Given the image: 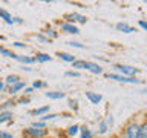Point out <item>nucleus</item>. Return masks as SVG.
I'll return each mask as SVG.
<instances>
[{
    "label": "nucleus",
    "instance_id": "c9c22d12",
    "mask_svg": "<svg viewBox=\"0 0 147 138\" xmlns=\"http://www.w3.org/2000/svg\"><path fill=\"white\" fill-rule=\"evenodd\" d=\"M32 92H34V89H32V86H31V87H28V86H26L25 89H23V92H22V94L25 95V97H29V95L32 94Z\"/></svg>",
    "mask_w": 147,
    "mask_h": 138
},
{
    "label": "nucleus",
    "instance_id": "7c9ffc66",
    "mask_svg": "<svg viewBox=\"0 0 147 138\" xmlns=\"http://www.w3.org/2000/svg\"><path fill=\"white\" fill-rule=\"evenodd\" d=\"M32 127H37V129H48V123L41 121V120H37V121H34L31 124Z\"/></svg>",
    "mask_w": 147,
    "mask_h": 138
},
{
    "label": "nucleus",
    "instance_id": "6e6552de",
    "mask_svg": "<svg viewBox=\"0 0 147 138\" xmlns=\"http://www.w3.org/2000/svg\"><path fill=\"white\" fill-rule=\"evenodd\" d=\"M86 98L90 101V104H100L103 101V95L98 94V92H94V91H86L84 92Z\"/></svg>",
    "mask_w": 147,
    "mask_h": 138
},
{
    "label": "nucleus",
    "instance_id": "a18cd8bd",
    "mask_svg": "<svg viewBox=\"0 0 147 138\" xmlns=\"http://www.w3.org/2000/svg\"><path fill=\"white\" fill-rule=\"evenodd\" d=\"M46 138H51V137H46Z\"/></svg>",
    "mask_w": 147,
    "mask_h": 138
},
{
    "label": "nucleus",
    "instance_id": "0eeeda50",
    "mask_svg": "<svg viewBox=\"0 0 147 138\" xmlns=\"http://www.w3.org/2000/svg\"><path fill=\"white\" fill-rule=\"evenodd\" d=\"M84 71L94 74V75H101L104 71L103 68H101V64H98L96 62H89V60H86V66H84Z\"/></svg>",
    "mask_w": 147,
    "mask_h": 138
},
{
    "label": "nucleus",
    "instance_id": "4468645a",
    "mask_svg": "<svg viewBox=\"0 0 147 138\" xmlns=\"http://www.w3.org/2000/svg\"><path fill=\"white\" fill-rule=\"evenodd\" d=\"M0 18L6 23V25L9 26H12L14 25V20H12V14L8 11V9H5V8H0Z\"/></svg>",
    "mask_w": 147,
    "mask_h": 138
},
{
    "label": "nucleus",
    "instance_id": "9b49d317",
    "mask_svg": "<svg viewBox=\"0 0 147 138\" xmlns=\"http://www.w3.org/2000/svg\"><path fill=\"white\" fill-rule=\"evenodd\" d=\"M49 110H51V104H45V106H40V108H35L34 110H31V115H34V117H45L46 114H49Z\"/></svg>",
    "mask_w": 147,
    "mask_h": 138
},
{
    "label": "nucleus",
    "instance_id": "79ce46f5",
    "mask_svg": "<svg viewBox=\"0 0 147 138\" xmlns=\"http://www.w3.org/2000/svg\"><path fill=\"white\" fill-rule=\"evenodd\" d=\"M22 69H23V71H26V72H31V71H32V69H31V68H28V66H23Z\"/></svg>",
    "mask_w": 147,
    "mask_h": 138
},
{
    "label": "nucleus",
    "instance_id": "e433bc0d",
    "mask_svg": "<svg viewBox=\"0 0 147 138\" xmlns=\"http://www.w3.org/2000/svg\"><path fill=\"white\" fill-rule=\"evenodd\" d=\"M14 48H20V49H25L26 48V43H23V41H14L12 43Z\"/></svg>",
    "mask_w": 147,
    "mask_h": 138
},
{
    "label": "nucleus",
    "instance_id": "cd10ccee",
    "mask_svg": "<svg viewBox=\"0 0 147 138\" xmlns=\"http://www.w3.org/2000/svg\"><path fill=\"white\" fill-rule=\"evenodd\" d=\"M67 103H69V108H71L72 112H77L78 110V100L77 98H69Z\"/></svg>",
    "mask_w": 147,
    "mask_h": 138
},
{
    "label": "nucleus",
    "instance_id": "c03bdc74",
    "mask_svg": "<svg viewBox=\"0 0 147 138\" xmlns=\"http://www.w3.org/2000/svg\"><path fill=\"white\" fill-rule=\"evenodd\" d=\"M0 74H2V68H0Z\"/></svg>",
    "mask_w": 147,
    "mask_h": 138
},
{
    "label": "nucleus",
    "instance_id": "473e14b6",
    "mask_svg": "<svg viewBox=\"0 0 147 138\" xmlns=\"http://www.w3.org/2000/svg\"><path fill=\"white\" fill-rule=\"evenodd\" d=\"M67 45H69V46H72V48H77V49H84V48H86V45L80 43V41H75V40L67 41Z\"/></svg>",
    "mask_w": 147,
    "mask_h": 138
},
{
    "label": "nucleus",
    "instance_id": "a878e982",
    "mask_svg": "<svg viewBox=\"0 0 147 138\" xmlns=\"http://www.w3.org/2000/svg\"><path fill=\"white\" fill-rule=\"evenodd\" d=\"M11 106H17L16 104V100H9V101H5V103L0 104V112H3V110H9Z\"/></svg>",
    "mask_w": 147,
    "mask_h": 138
},
{
    "label": "nucleus",
    "instance_id": "4be33fe9",
    "mask_svg": "<svg viewBox=\"0 0 147 138\" xmlns=\"http://www.w3.org/2000/svg\"><path fill=\"white\" fill-rule=\"evenodd\" d=\"M107 132H109L107 123H106L104 120H101V121L98 123V126H96V135H106Z\"/></svg>",
    "mask_w": 147,
    "mask_h": 138
},
{
    "label": "nucleus",
    "instance_id": "5701e85b",
    "mask_svg": "<svg viewBox=\"0 0 147 138\" xmlns=\"http://www.w3.org/2000/svg\"><path fill=\"white\" fill-rule=\"evenodd\" d=\"M80 138H94V132L87 126H80Z\"/></svg>",
    "mask_w": 147,
    "mask_h": 138
},
{
    "label": "nucleus",
    "instance_id": "423d86ee",
    "mask_svg": "<svg viewBox=\"0 0 147 138\" xmlns=\"http://www.w3.org/2000/svg\"><path fill=\"white\" fill-rule=\"evenodd\" d=\"M60 31L64 32V34H69V35H78L80 34V28L77 25H72V23H67V22L60 23Z\"/></svg>",
    "mask_w": 147,
    "mask_h": 138
},
{
    "label": "nucleus",
    "instance_id": "dca6fc26",
    "mask_svg": "<svg viewBox=\"0 0 147 138\" xmlns=\"http://www.w3.org/2000/svg\"><path fill=\"white\" fill-rule=\"evenodd\" d=\"M16 60H17L18 63H22L23 66H31V64H34V63H35L34 57H31V55H18V54H17Z\"/></svg>",
    "mask_w": 147,
    "mask_h": 138
},
{
    "label": "nucleus",
    "instance_id": "a19ab883",
    "mask_svg": "<svg viewBox=\"0 0 147 138\" xmlns=\"http://www.w3.org/2000/svg\"><path fill=\"white\" fill-rule=\"evenodd\" d=\"M12 20H14V25H16V23L17 25H22L23 23V18H20V17H12Z\"/></svg>",
    "mask_w": 147,
    "mask_h": 138
},
{
    "label": "nucleus",
    "instance_id": "72a5a7b5",
    "mask_svg": "<svg viewBox=\"0 0 147 138\" xmlns=\"http://www.w3.org/2000/svg\"><path fill=\"white\" fill-rule=\"evenodd\" d=\"M31 103V97H20V98L16 100V104H29Z\"/></svg>",
    "mask_w": 147,
    "mask_h": 138
},
{
    "label": "nucleus",
    "instance_id": "f03ea898",
    "mask_svg": "<svg viewBox=\"0 0 147 138\" xmlns=\"http://www.w3.org/2000/svg\"><path fill=\"white\" fill-rule=\"evenodd\" d=\"M113 71L117 74H121L124 77H136V74L140 72V69L135 66H130V64H113Z\"/></svg>",
    "mask_w": 147,
    "mask_h": 138
},
{
    "label": "nucleus",
    "instance_id": "f8f14e48",
    "mask_svg": "<svg viewBox=\"0 0 147 138\" xmlns=\"http://www.w3.org/2000/svg\"><path fill=\"white\" fill-rule=\"evenodd\" d=\"M41 34H43L48 40L52 41V40H55V39L58 37V31L55 29L54 26H51V25H49V26H46V28H45V31H41Z\"/></svg>",
    "mask_w": 147,
    "mask_h": 138
},
{
    "label": "nucleus",
    "instance_id": "aec40b11",
    "mask_svg": "<svg viewBox=\"0 0 147 138\" xmlns=\"http://www.w3.org/2000/svg\"><path fill=\"white\" fill-rule=\"evenodd\" d=\"M0 55H3V57H6V58H14V60L17 57V54L14 52V51H11L9 48H6V46H3V45H0Z\"/></svg>",
    "mask_w": 147,
    "mask_h": 138
},
{
    "label": "nucleus",
    "instance_id": "58836bf2",
    "mask_svg": "<svg viewBox=\"0 0 147 138\" xmlns=\"http://www.w3.org/2000/svg\"><path fill=\"white\" fill-rule=\"evenodd\" d=\"M0 92H8V86L5 85L3 78H0Z\"/></svg>",
    "mask_w": 147,
    "mask_h": 138
},
{
    "label": "nucleus",
    "instance_id": "39448f33",
    "mask_svg": "<svg viewBox=\"0 0 147 138\" xmlns=\"http://www.w3.org/2000/svg\"><path fill=\"white\" fill-rule=\"evenodd\" d=\"M64 22H67V23H72V25H84V23L87 22V17L86 16H83V14L80 12H69L64 16Z\"/></svg>",
    "mask_w": 147,
    "mask_h": 138
},
{
    "label": "nucleus",
    "instance_id": "20e7f679",
    "mask_svg": "<svg viewBox=\"0 0 147 138\" xmlns=\"http://www.w3.org/2000/svg\"><path fill=\"white\" fill-rule=\"evenodd\" d=\"M49 135V129H37V127H26L23 129V137L25 138H46Z\"/></svg>",
    "mask_w": 147,
    "mask_h": 138
},
{
    "label": "nucleus",
    "instance_id": "412c9836",
    "mask_svg": "<svg viewBox=\"0 0 147 138\" xmlns=\"http://www.w3.org/2000/svg\"><path fill=\"white\" fill-rule=\"evenodd\" d=\"M66 133H67V137H71V138H75L80 135V126L78 124H71L67 129H66Z\"/></svg>",
    "mask_w": 147,
    "mask_h": 138
},
{
    "label": "nucleus",
    "instance_id": "f704fd0d",
    "mask_svg": "<svg viewBox=\"0 0 147 138\" xmlns=\"http://www.w3.org/2000/svg\"><path fill=\"white\" fill-rule=\"evenodd\" d=\"M106 123H107V126H109V129L113 126V123H115V118H113V115L112 114H109L107 117H106V120H104Z\"/></svg>",
    "mask_w": 147,
    "mask_h": 138
},
{
    "label": "nucleus",
    "instance_id": "a211bd4d",
    "mask_svg": "<svg viewBox=\"0 0 147 138\" xmlns=\"http://www.w3.org/2000/svg\"><path fill=\"white\" fill-rule=\"evenodd\" d=\"M12 118H14L12 110H3V112H0V124L12 121Z\"/></svg>",
    "mask_w": 147,
    "mask_h": 138
},
{
    "label": "nucleus",
    "instance_id": "2f4dec72",
    "mask_svg": "<svg viewBox=\"0 0 147 138\" xmlns=\"http://www.w3.org/2000/svg\"><path fill=\"white\" fill-rule=\"evenodd\" d=\"M140 135H141V138H147V120L141 123V127H140Z\"/></svg>",
    "mask_w": 147,
    "mask_h": 138
},
{
    "label": "nucleus",
    "instance_id": "7ed1b4c3",
    "mask_svg": "<svg viewBox=\"0 0 147 138\" xmlns=\"http://www.w3.org/2000/svg\"><path fill=\"white\" fill-rule=\"evenodd\" d=\"M106 77L109 80H115L118 83H129V85H141V80L136 77H124L121 74H117V72H107Z\"/></svg>",
    "mask_w": 147,
    "mask_h": 138
},
{
    "label": "nucleus",
    "instance_id": "f3484780",
    "mask_svg": "<svg viewBox=\"0 0 147 138\" xmlns=\"http://www.w3.org/2000/svg\"><path fill=\"white\" fill-rule=\"evenodd\" d=\"M3 80H5V85L9 87V86H12V85H16V83H18L22 78L18 77L17 74H9V75H6V77L3 78Z\"/></svg>",
    "mask_w": 147,
    "mask_h": 138
},
{
    "label": "nucleus",
    "instance_id": "37998d69",
    "mask_svg": "<svg viewBox=\"0 0 147 138\" xmlns=\"http://www.w3.org/2000/svg\"><path fill=\"white\" fill-rule=\"evenodd\" d=\"M144 5H147V0H146V2H144Z\"/></svg>",
    "mask_w": 147,
    "mask_h": 138
},
{
    "label": "nucleus",
    "instance_id": "bb28decb",
    "mask_svg": "<svg viewBox=\"0 0 147 138\" xmlns=\"http://www.w3.org/2000/svg\"><path fill=\"white\" fill-rule=\"evenodd\" d=\"M58 117H61V115H60V114H46L45 117H41L40 120H41V121H45V123H48V121H52V120L58 118Z\"/></svg>",
    "mask_w": 147,
    "mask_h": 138
},
{
    "label": "nucleus",
    "instance_id": "b1692460",
    "mask_svg": "<svg viewBox=\"0 0 147 138\" xmlns=\"http://www.w3.org/2000/svg\"><path fill=\"white\" fill-rule=\"evenodd\" d=\"M84 66H86V60H80V58H77L75 62L72 63V71H83L84 69Z\"/></svg>",
    "mask_w": 147,
    "mask_h": 138
},
{
    "label": "nucleus",
    "instance_id": "c756f323",
    "mask_svg": "<svg viewBox=\"0 0 147 138\" xmlns=\"http://www.w3.org/2000/svg\"><path fill=\"white\" fill-rule=\"evenodd\" d=\"M64 77H67V78H80L81 77V72H78V71H66L64 72Z\"/></svg>",
    "mask_w": 147,
    "mask_h": 138
},
{
    "label": "nucleus",
    "instance_id": "1a4fd4ad",
    "mask_svg": "<svg viewBox=\"0 0 147 138\" xmlns=\"http://www.w3.org/2000/svg\"><path fill=\"white\" fill-rule=\"evenodd\" d=\"M25 87H26V81L20 80L18 83H16V85H12V86L8 87V94L9 95H17V94H20V92H23Z\"/></svg>",
    "mask_w": 147,
    "mask_h": 138
},
{
    "label": "nucleus",
    "instance_id": "393cba45",
    "mask_svg": "<svg viewBox=\"0 0 147 138\" xmlns=\"http://www.w3.org/2000/svg\"><path fill=\"white\" fill-rule=\"evenodd\" d=\"M32 39H35V40L38 41V43H41V45H49V43H51V40L46 39V37L41 34V32H40V34H34V35H32Z\"/></svg>",
    "mask_w": 147,
    "mask_h": 138
},
{
    "label": "nucleus",
    "instance_id": "ddd939ff",
    "mask_svg": "<svg viewBox=\"0 0 147 138\" xmlns=\"http://www.w3.org/2000/svg\"><path fill=\"white\" fill-rule=\"evenodd\" d=\"M45 97L49 100H63L66 98V92H61V91H48L45 92Z\"/></svg>",
    "mask_w": 147,
    "mask_h": 138
},
{
    "label": "nucleus",
    "instance_id": "ea45409f",
    "mask_svg": "<svg viewBox=\"0 0 147 138\" xmlns=\"http://www.w3.org/2000/svg\"><path fill=\"white\" fill-rule=\"evenodd\" d=\"M138 26H140L141 29L147 31V22H146V20H140V22H138Z\"/></svg>",
    "mask_w": 147,
    "mask_h": 138
},
{
    "label": "nucleus",
    "instance_id": "c85d7f7f",
    "mask_svg": "<svg viewBox=\"0 0 147 138\" xmlns=\"http://www.w3.org/2000/svg\"><path fill=\"white\" fill-rule=\"evenodd\" d=\"M46 86H48V83L41 81V80H35L34 83H32V89H45Z\"/></svg>",
    "mask_w": 147,
    "mask_h": 138
},
{
    "label": "nucleus",
    "instance_id": "2eb2a0df",
    "mask_svg": "<svg viewBox=\"0 0 147 138\" xmlns=\"http://www.w3.org/2000/svg\"><path fill=\"white\" fill-rule=\"evenodd\" d=\"M34 60H35V63L43 64V63L51 62V60H52V55H49V54H46V52H37L34 55Z\"/></svg>",
    "mask_w": 147,
    "mask_h": 138
},
{
    "label": "nucleus",
    "instance_id": "f257e3e1",
    "mask_svg": "<svg viewBox=\"0 0 147 138\" xmlns=\"http://www.w3.org/2000/svg\"><path fill=\"white\" fill-rule=\"evenodd\" d=\"M140 127H141V123L140 121H136V120L129 121L126 126H124V129H123L121 138H141Z\"/></svg>",
    "mask_w": 147,
    "mask_h": 138
},
{
    "label": "nucleus",
    "instance_id": "6ab92c4d",
    "mask_svg": "<svg viewBox=\"0 0 147 138\" xmlns=\"http://www.w3.org/2000/svg\"><path fill=\"white\" fill-rule=\"evenodd\" d=\"M57 57L60 60H63V62H66V63H74L77 60L75 55H72V54H69V52H57Z\"/></svg>",
    "mask_w": 147,
    "mask_h": 138
},
{
    "label": "nucleus",
    "instance_id": "9d476101",
    "mask_svg": "<svg viewBox=\"0 0 147 138\" xmlns=\"http://www.w3.org/2000/svg\"><path fill=\"white\" fill-rule=\"evenodd\" d=\"M115 29L119 31V32H123V34H132V32H135L136 29L133 26H130L129 23L126 22H118L117 25H115Z\"/></svg>",
    "mask_w": 147,
    "mask_h": 138
},
{
    "label": "nucleus",
    "instance_id": "4c0bfd02",
    "mask_svg": "<svg viewBox=\"0 0 147 138\" xmlns=\"http://www.w3.org/2000/svg\"><path fill=\"white\" fill-rule=\"evenodd\" d=\"M0 138H14V135L6 131H0Z\"/></svg>",
    "mask_w": 147,
    "mask_h": 138
}]
</instances>
